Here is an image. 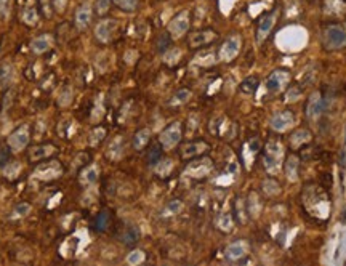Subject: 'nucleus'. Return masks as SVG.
<instances>
[{
    "mask_svg": "<svg viewBox=\"0 0 346 266\" xmlns=\"http://www.w3.org/2000/svg\"><path fill=\"white\" fill-rule=\"evenodd\" d=\"M124 151H125V143L122 136H115V138L109 143L106 151V156L111 159V161H119V159L124 156Z\"/></svg>",
    "mask_w": 346,
    "mask_h": 266,
    "instance_id": "23",
    "label": "nucleus"
},
{
    "mask_svg": "<svg viewBox=\"0 0 346 266\" xmlns=\"http://www.w3.org/2000/svg\"><path fill=\"white\" fill-rule=\"evenodd\" d=\"M298 167H300V161L297 159V156H289L286 164H284V172H286V177L289 178V181H297L298 180Z\"/></svg>",
    "mask_w": 346,
    "mask_h": 266,
    "instance_id": "27",
    "label": "nucleus"
},
{
    "mask_svg": "<svg viewBox=\"0 0 346 266\" xmlns=\"http://www.w3.org/2000/svg\"><path fill=\"white\" fill-rule=\"evenodd\" d=\"M326 108V100H324V96H322L321 92H314L311 93V96L308 98V101H306V117L308 119H318L322 111H324Z\"/></svg>",
    "mask_w": 346,
    "mask_h": 266,
    "instance_id": "16",
    "label": "nucleus"
},
{
    "mask_svg": "<svg viewBox=\"0 0 346 266\" xmlns=\"http://www.w3.org/2000/svg\"><path fill=\"white\" fill-rule=\"evenodd\" d=\"M180 56H181V53H180L178 48H168V50L165 51V63L175 64V63L180 59Z\"/></svg>",
    "mask_w": 346,
    "mask_h": 266,
    "instance_id": "50",
    "label": "nucleus"
},
{
    "mask_svg": "<svg viewBox=\"0 0 346 266\" xmlns=\"http://www.w3.org/2000/svg\"><path fill=\"white\" fill-rule=\"evenodd\" d=\"M191 26V18H189V10H183L180 11L176 16L168 22L167 31L172 35V39H178V37L184 35L188 32V29Z\"/></svg>",
    "mask_w": 346,
    "mask_h": 266,
    "instance_id": "9",
    "label": "nucleus"
},
{
    "mask_svg": "<svg viewBox=\"0 0 346 266\" xmlns=\"http://www.w3.org/2000/svg\"><path fill=\"white\" fill-rule=\"evenodd\" d=\"M91 18H93V8H91V3L90 2H83L77 6L75 10V16H74V22H75V27L79 31H85V29L90 26Z\"/></svg>",
    "mask_w": 346,
    "mask_h": 266,
    "instance_id": "15",
    "label": "nucleus"
},
{
    "mask_svg": "<svg viewBox=\"0 0 346 266\" xmlns=\"http://www.w3.org/2000/svg\"><path fill=\"white\" fill-rule=\"evenodd\" d=\"M289 82H290V72L287 69H276L266 79V90L271 93H279L289 85Z\"/></svg>",
    "mask_w": 346,
    "mask_h": 266,
    "instance_id": "11",
    "label": "nucleus"
},
{
    "mask_svg": "<svg viewBox=\"0 0 346 266\" xmlns=\"http://www.w3.org/2000/svg\"><path fill=\"white\" fill-rule=\"evenodd\" d=\"M303 88L302 85H298V83H295V85H292L287 88V92H286V101H297L302 98L303 95Z\"/></svg>",
    "mask_w": 346,
    "mask_h": 266,
    "instance_id": "45",
    "label": "nucleus"
},
{
    "mask_svg": "<svg viewBox=\"0 0 346 266\" xmlns=\"http://www.w3.org/2000/svg\"><path fill=\"white\" fill-rule=\"evenodd\" d=\"M140 230H138L136 226H127L124 231H122L120 234V242L124 246H128V247H132L135 244H138V241H140Z\"/></svg>",
    "mask_w": 346,
    "mask_h": 266,
    "instance_id": "26",
    "label": "nucleus"
},
{
    "mask_svg": "<svg viewBox=\"0 0 346 266\" xmlns=\"http://www.w3.org/2000/svg\"><path fill=\"white\" fill-rule=\"evenodd\" d=\"M284 146L279 140H269L266 143V146L263 149V164H265V170L269 175H278L282 170V164H284Z\"/></svg>",
    "mask_w": 346,
    "mask_h": 266,
    "instance_id": "2",
    "label": "nucleus"
},
{
    "mask_svg": "<svg viewBox=\"0 0 346 266\" xmlns=\"http://www.w3.org/2000/svg\"><path fill=\"white\" fill-rule=\"evenodd\" d=\"M111 8V0H95V11L98 16H104Z\"/></svg>",
    "mask_w": 346,
    "mask_h": 266,
    "instance_id": "49",
    "label": "nucleus"
},
{
    "mask_svg": "<svg viewBox=\"0 0 346 266\" xmlns=\"http://www.w3.org/2000/svg\"><path fill=\"white\" fill-rule=\"evenodd\" d=\"M160 159H162V146H160V143L159 144H152V146L149 148L148 151V154H146V161H148L149 165H156Z\"/></svg>",
    "mask_w": 346,
    "mask_h": 266,
    "instance_id": "41",
    "label": "nucleus"
},
{
    "mask_svg": "<svg viewBox=\"0 0 346 266\" xmlns=\"http://www.w3.org/2000/svg\"><path fill=\"white\" fill-rule=\"evenodd\" d=\"M98 177H99V169L96 164H90V165H85L83 169L80 170L79 173V183L87 188V186H91L93 183H96L98 181Z\"/></svg>",
    "mask_w": 346,
    "mask_h": 266,
    "instance_id": "20",
    "label": "nucleus"
},
{
    "mask_svg": "<svg viewBox=\"0 0 346 266\" xmlns=\"http://www.w3.org/2000/svg\"><path fill=\"white\" fill-rule=\"evenodd\" d=\"M111 2L122 11H128V13L135 11L138 8V3H140L138 0H111Z\"/></svg>",
    "mask_w": 346,
    "mask_h": 266,
    "instance_id": "43",
    "label": "nucleus"
},
{
    "mask_svg": "<svg viewBox=\"0 0 346 266\" xmlns=\"http://www.w3.org/2000/svg\"><path fill=\"white\" fill-rule=\"evenodd\" d=\"M53 43H55V39H53L51 34H40L30 42V51L34 55H43V53L53 48Z\"/></svg>",
    "mask_w": 346,
    "mask_h": 266,
    "instance_id": "19",
    "label": "nucleus"
},
{
    "mask_svg": "<svg viewBox=\"0 0 346 266\" xmlns=\"http://www.w3.org/2000/svg\"><path fill=\"white\" fill-rule=\"evenodd\" d=\"M294 122H295L294 112L286 109V111H279V112L274 114L271 120H269V127H271L274 132L281 133V132H287L289 128L294 125Z\"/></svg>",
    "mask_w": 346,
    "mask_h": 266,
    "instance_id": "13",
    "label": "nucleus"
},
{
    "mask_svg": "<svg viewBox=\"0 0 346 266\" xmlns=\"http://www.w3.org/2000/svg\"><path fill=\"white\" fill-rule=\"evenodd\" d=\"M192 96V92L189 88H180L176 90V92L173 93V96L170 98V101H168V104L170 106H181V104H186Z\"/></svg>",
    "mask_w": 346,
    "mask_h": 266,
    "instance_id": "33",
    "label": "nucleus"
},
{
    "mask_svg": "<svg viewBox=\"0 0 346 266\" xmlns=\"http://www.w3.org/2000/svg\"><path fill=\"white\" fill-rule=\"evenodd\" d=\"M210 149V144L207 143V141H204V140H194V141H189V143H186L184 144V146L181 148V157L183 159H196V157H201L202 154H205L207 151Z\"/></svg>",
    "mask_w": 346,
    "mask_h": 266,
    "instance_id": "14",
    "label": "nucleus"
},
{
    "mask_svg": "<svg viewBox=\"0 0 346 266\" xmlns=\"http://www.w3.org/2000/svg\"><path fill=\"white\" fill-rule=\"evenodd\" d=\"M111 223V215L107 210H101L93 220V228L96 231H106Z\"/></svg>",
    "mask_w": 346,
    "mask_h": 266,
    "instance_id": "34",
    "label": "nucleus"
},
{
    "mask_svg": "<svg viewBox=\"0 0 346 266\" xmlns=\"http://www.w3.org/2000/svg\"><path fill=\"white\" fill-rule=\"evenodd\" d=\"M170 43H172V35L170 34H162V35H159L157 43H156V48L160 53H165L168 48H170Z\"/></svg>",
    "mask_w": 346,
    "mask_h": 266,
    "instance_id": "48",
    "label": "nucleus"
},
{
    "mask_svg": "<svg viewBox=\"0 0 346 266\" xmlns=\"http://www.w3.org/2000/svg\"><path fill=\"white\" fill-rule=\"evenodd\" d=\"M258 87H260V79L257 75H249V77H245L241 82L239 90L244 95H253L258 90Z\"/></svg>",
    "mask_w": 346,
    "mask_h": 266,
    "instance_id": "31",
    "label": "nucleus"
},
{
    "mask_svg": "<svg viewBox=\"0 0 346 266\" xmlns=\"http://www.w3.org/2000/svg\"><path fill=\"white\" fill-rule=\"evenodd\" d=\"M239 51H241V37L237 34H233L218 48V59L223 63H229L239 55Z\"/></svg>",
    "mask_w": 346,
    "mask_h": 266,
    "instance_id": "8",
    "label": "nucleus"
},
{
    "mask_svg": "<svg viewBox=\"0 0 346 266\" xmlns=\"http://www.w3.org/2000/svg\"><path fill=\"white\" fill-rule=\"evenodd\" d=\"M213 172V161L210 157H196L194 161L189 162L186 170H184V175L189 178H194V180H202L205 177Z\"/></svg>",
    "mask_w": 346,
    "mask_h": 266,
    "instance_id": "5",
    "label": "nucleus"
},
{
    "mask_svg": "<svg viewBox=\"0 0 346 266\" xmlns=\"http://www.w3.org/2000/svg\"><path fill=\"white\" fill-rule=\"evenodd\" d=\"M234 217L241 225H244L249 220V210H247V202L242 197H237L234 202Z\"/></svg>",
    "mask_w": 346,
    "mask_h": 266,
    "instance_id": "30",
    "label": "nucleus"
},
{
    "mask_svg": "<svg viewBox=\"0 0 346 266\" xmlns=\"http://www.w3.org/2000/svg\"><path fill=\"white\" fill-rule=\"evenodd\" d=\"M21 19L26 26H37L38 21H40V11H38L37 5H29L26 6L21 13Z\"/></svg>",
    "mask_w": 346,
    "mask_h": 266,
    "instance_id": "25",
    "label": "nucleus"
},
{
    "mask_svg": "<svg viewBox=\"0 0 346 266\" xmlns=\"http://www.w3.org/2000/svg\"><path fill=\"white\" fill-rule=\"evenodd\" d=\"M247 202V210H249V215L252 217H257L261 210V199L258 197L257 193H250L249 194V199L245 201Z\"/></svg>",
    "mask_w": 346,
    "mask_h": 266,
    "instance_id": "38",
    "label": "nucleus"
},
{
    "mask_svg": "<svg viewBox=\"0 0 346 266\" xmlns=\"http://www.w3.org/2000/svg\"><path fill=\"white\" fill-rule=\"evenodd\" d=\"M151 141V130L149 128H141L133 135V140H132V146L136 151H141L146 148V144Z\"/></svg>",
    "mask_w": 346,
    "mask_h": 266,
    "instance_id": "28",
    "label": "nucleus"
},
{
    "mask_svg": "<svg viewBox=\"0 0 346 266\" xmlns=\"http://www.w3.org/2000/svg\"><path fill=\"white\" fill-rule=\"evenodd\" d=\"M329 196L324 191V188L319 186H306L303 191V204L308 210V214L318 218H327L330 212Z\"/></svg>",
    "mask_w": 346,
    "mask_h": 266,
    "instance_id": "1",
    "label": "nucleus"
},
{
    "mask_svg": "<svg viewBox=\"0 0 346 266\" xmlns=\"http://www.w3.org/2000/svg\"><path fill=\"white\" fill-rule=\"evenodd\" d=\"M183 201L180 199H173V201H168L165 204V207L162 209V212H160V217L162 218H170V217H176L181 214L183 210Z\"/></svg>",
    "mask_w": 346,
    "mask_h": 266,
    "instance_id": "29",
    "label": "nucleus"
},
{
    "mask_svg": "<svg viewBox=\"0 0 346 266\" xmlns=\"http://www.w3.org/2000/svg\"><path fill=\"white\" fill-rule=\"evenodd\" d=\"M37 8L40 11V16L45 19H50L53 16V13H55L51 0H37Z\"/></svg>",
    "mask_w": 346,
    "mask_h": 266,
    "instance_id": "42",
    "label": "nucleus"
},
{
    "mask_svg": "<svg viewBox=\"0 0 346 266\" xmlns=\"http://www.w3.org/2000/svg\"><path fill=\"white\" fill-rule=\"evenodd\" d=\"M260 148H261V144H260L258 138L249 140L247 144L244 146V154H245V149H247V154H249V159H245V161H247V162H253V161H255V157L260 153Z\"/></svg>",
    "mask_w": 346,
    "mask_h": 266,
    "instance_id": "37",
    "label": "nucleus"
},
{
    "mask_svg": "<svg viewBox=\"0 0 346 266\" xmlns=\"http://www.w3.org/2000/svg\"><path fill=\"white\" fill-rule=\"evenodd\" d=\"M313 140V133L306 128H298L297 132H294L290 135V146L294 149H300L305 148L306 144H310Z\"/></svg>",
    "mask_w": 346,
    "mask_h": 266,
    "instance_id": "22",
    "label": "nucleus"
},
{
    "mask_svg": "<svg viewBox=\"0 0 346 266\" xmlns=\"http://www.w3.org/2000/svg\"><path fill=\"white\" fill-rule=\"evenodd\" d=\"M274 21H276L274 13H268V14H265V16L260 19L258 27H257V42L258 43L263 42L266 37H268V34L271 32V29L274 26Z\"/></svg>",
    "mask_w": 346,
    "mask_h": 266,
    "instance_id": "21",
    "label": "nucleus"
},
{
    "mask_svg": "<svg viewBox=\"0 0 346 266\" xmlns=\"http://www.w3.org/2000/svg\"><path fill=\"white\" fill-rule=\"evenodd\" d=\"M10 159H11V148L8 146V143H5L0 146V170H3L10 164Z\"/></svg>",
    "mask_w": 346,
    "mask_h": 266,
    "instance_id": "44",
    "label": "nucleus"
},
{
    "mask_svg": "<svg viewBox=\"0 0 346 266\" xmlns=\"http://www.w3.org/2000/svg\"><path fill=\"white\" fill-rule=\"evenodd\" d=\"M29 141H30V127L27 124H22L18 128H14L10 133L8 140H6L13 153H21L22 149H26Z\"/></svg>",
    "mask_w": 346,
    "mask_h": 266,
    "instance_id": "7",
    "label": "nucleus"
},
{
    "mask_svg": "<svg viewBox=\"0 0 346 266\" xmlns=\"http://www.w3.org/2000/svg\"><path fill=\"white\" fill-rule=\"evenodd\" d=\"M72 98H74L72 87L66 83V85L61 87V92L58 95V106H61V108H67V106L72 103Z\"/></svg>",
    "mask_w": 346,
    "mask_h": 266,
    "instance_id": "35",
    "label": "nucleus"
},
{
    "mask_svg": "<svg viewBox=\"0 0 346 266\" xmlns=\"http://www.w3.org/2000/svg\"><path fill=\"white\" fill-rule=\"evenodd\" d=\"M215 226L218 228L221 233H231L234 230V217L229 212H221L215 218Z\"/></svg>",
    "mask_w": 346,
    "mask_h": 266,
    "instance_id": "24",
    "label": "nucleus"
},
{
    "mask_svg": "<svg viewBox=\"0 0 346 266\" xmlns=\"http://www.w3.org/2000/svg\"><path fill=\"white\" fill-rule=\"evenodd\" d=\"M56 153V146L55 144H38V146H34L32 149L27 153V159L30 164H38L42 161H47L51 156H55Z\"/></svg>",
    "mask_w": 346,
    "mask_h": 266,
    "instance_id": "17",
    "label": "nucleus"
},
{
    "mask_svg": "<svg viewBox=\"0 0 346 266\" xmlns=\"http://www.w3.org/2000/svg\"><path fill=\"white\" fill-rule=\"evenodd\" d=\"M247 255H249V242L244 239H237L234 242H231V244H228V247L225 249L226 260L233 262V263L244 260Z\"/></svg>",
    "mask_w": 346,
    "mask_h": 266,
    "instance_id": "12",
    "label": "nucleus"
},
{
    "mask_svg": "<svg viewBox=\"0 0 346 266\" xmlns=\"http://www.w3.org/2000/svg\"><path fill=\"white\" fill-rule=\"evenodd\" d=\"M11 79H13V67L8 64L0 66V90L8 88Z\"/></svg>",
    "mask_w": 346,
    "mask_h": 266,
    "instance_id": "40",
    "label": "nucleus"
},
{
    "mask_svg": "<svg viewBox=\"0 0 346 266\" xmlns=\"http://www.w3.org/2000/svg\"><path fill=\"white\" fill-rule=\"evenodd\" d=\"M261 191H263L268 197H276V196H279L281 194V185L276 181L274 178H266L263 180V183H261Z\"/></svg>",
    "mask_w": 346,
    "mask_h": 266,
    "instance_id": "32",
    "label": "nucleus"
},
{
    "mask_svg": "<svg viewBox=\"0 0 346 266\" xmlns=\"http://www.w3.org/2000/svg\"><path fill=\"white\" fill-rule=\"evenodd\" d=\"M183 138V124L172 122L159 135V143L164 149H173Z\"/></svg>",
    "mask_w": 346,
    "mask_h": 266,
    "instance_id": "6",
    "label": "nucleus"
},
{
    "mask_svg": "<svg viewBox=\"0 0 346 266\" xmlns=\"http://www.w3.org/2000/svg\"><path fill=\"white\" fill-rule=\"evenodd\" d=\"M215 39H217V32L212 31V29H202V31H197L189 35L188 45L189 48H201L212 43Z\"/></svg>",
    "mask_w": 346,
    "mask_h": 266,
    "instance_id": "18",
    "label": "nucleus"
},
{
    "mask_svg": "<svg viewBox=\"0 0 346 266\" xmlns=\"http://www.w3.org/2000/svg\"><path fill=\"white\" fill-rule=\"evenodd\" d=\"M119 31V21L115 19H103L99 21L95 27V37L98 42L101 43H109L115 34Z\"/></svg>",
    "mask_w": 346,
    "mask_h": 266,
    "instance_id": "10",
    "label": "nucleus"
},
{
    "mask_svg": "<svg viewBox=\"0 0 346 266\" xmlns=\"http://www.w3.org/2000/svg\"><path fill=\"white\" fill-rule=\"evenodd\" d=\"M63 164L59 161H42L38 162L35 170H34V177L38 180H43V181H53V180H58L59 177H63Z\"/></svg>",
    "mask_w": 346,
    "mask_h": 266,
    "instance_id": "4",
    "label": "nucleus"
},
{
    "mask_svg": "<svg viewBox=\"0 0 346 266\" xmlns=\"http://www.w3.org/2000/svg\"><path fill=\"white\" fill-rule=\"evenodd\" d=\"M32 210V207L27 204V202H19L16 207L13 209V214H11V218H22L29 215V212Z\"/></svg>",
    "mask_w": 346,
    "mask_h": 266,
    "instance_id": "47",
    "label": "nucleus"
},
{
    "mask_svg": "<svg viewBox=\"0 0 346 266\" xmlns=\"http://www.w3.org/2000/svg\"><path fill=\"white\" fill-rule=\"evenodd\" d=\"M106 138V128L103 127H95L93 130L90 132V136H88V144L91 148H96L101 144V141Z\"/></svg>",
    "mask_w": 346,
    "mask_h": 266,
    "instance_id": "39",
    "label": "nucleus"
},
{
    "mask_svg": "<svg viewBox=\"0 0 346 266\" xmlns=\"http://www.w3.org/2000/svg\"><path fill=\"white\" fill-rule=\"evenodd\" d=\"M11 5L13 0H0V16L8 18L11 13Z\"/></svg>",
    "mask_w": 346,
    "mask_h": 266,
    "instance_id": "51",
    "label": "nucleus"
},
{
    "mask_svg": "<svg viewBox=\"0 0 346 266\" xmlns=\"http://www.w3.org/2000/svg\"><path fill=\"white\" fill-rule=\"evenodd\" d=\"M144 260H146V254L143 252V250H132V252L127 255V263L132 265V266L141 265Z\"/></svg>",
    "mask_w": 346,
    "mask_h": 266,
    "instance_id": "46",
    "label": "nucleus"
},
{
    "mask_svg": "<svg viewBox=\"0 0 346 266\" xmlns=\"http://www.w3.org/2000/svg\"><path fill=\"white\" fill-rule=\"evenodd\" d=\"M322 47L326 50H340L346 47V26L340 24V22H332L327 24L322 31Z\"/></svg>",
    "mask_w": 346,
    "mask_h": 266,
    "instance_id": "3",
    "label": "nucleus"
},
{
    "mask_svg": "<svg viewBox=\"0 0 346 266\" xmlns=\"http://www.w3.org/2000/svg\"><path fill=\"white\" fill-rule=\"evenodd\" d=\"M53 2V8L55 11H64L66 5H67V0H51Z\"/></svg>",
    "mask_w": 346,
    "mask_h": 266,
    "instance_id": "52",
    "label": "nucleus"
},
{
    "mask_svg": "<svg viewBox=\"0 0 346 266\" xmlns=\"http://www.w3.org/2000/svg\"><path fill=\"white\" fill-rule=\"evenodd\" d=\"M154 170L159 175V177H168L170 172L173 170V161L172 159H160V161L154 165Z\"/></svg>",
    "mask_w": 346,
    "mask_h": 266,
    "instance_id": "36",
    "label": "nucleus"
}]
</instances>
